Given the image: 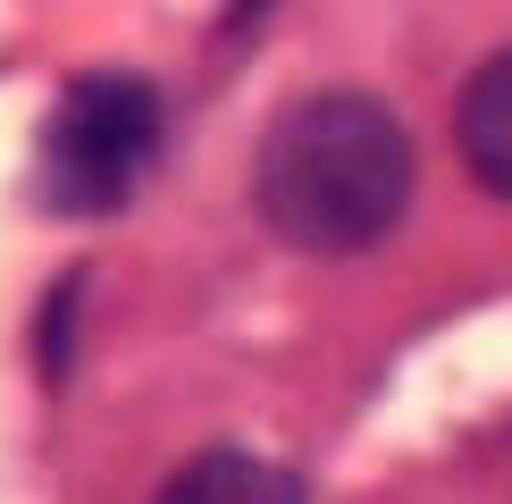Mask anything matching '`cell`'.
I'll use <instances>...</instances> for the list:
<instances>
[{
    "label": "cell",
    "instance_id": "obj_1",
    "mask_svg": "<svg viewBox=\"0 0 512 504\" xmlns=\"http://www.w3.org/2000/svg\"><path fill=\"white\" fill-rule=\"evenodd\" d=\"M252 194L294 252H370L412 210V135L370 93H311L261 135Z\"/></svg>",
    "mask_w": 512,
    "mask_h": 504
},
{
    "label": "cell",
    "instance_id": "obj_2",
    "mask_svg": "<svg viewBox=\"0 0 512 504\" xmlns=\"http://www.w3.org/2000/svg\"><path fill=\"white\" fill-rule=\"evenodd\" d=\"M160 160V93L143 76H76L42 126V202L68 219H101Z\"/></svg>",
    "mask_w": 512,
    "mask_h": 504
},
{
    "label": "cell",
    "instance_id": "obj_4",
    "mask_svg": "<svg viewBox=\"0 0 512 504\" xmlns=\"http://www.w3.org/2000/svg\"><path fill=\"white\" fill-rule=\"evenodd\" d=\"M160 504H303V488H294L277 462H261V454L210 446V454H194V462L160 488Z\"/></svg>",
    "mask_w": 512,
    "mask_h": 504
},
{
    "label": "cell",
    "instance_id": "obj_3",
    "mask_svg": "<svg viewBox=\"0 0 512 504\" xmlns=\"http://www.w3.org/2000/svg\"><path fill=\"white\" fill-rule=\"evenodd\" d=\"M454 143H462V168H471L487 194L512 202V51H496L471 84H462Z\"/></svg>",
    "mask_w": 512,
    "mask_h": 504
}]
</instances>
